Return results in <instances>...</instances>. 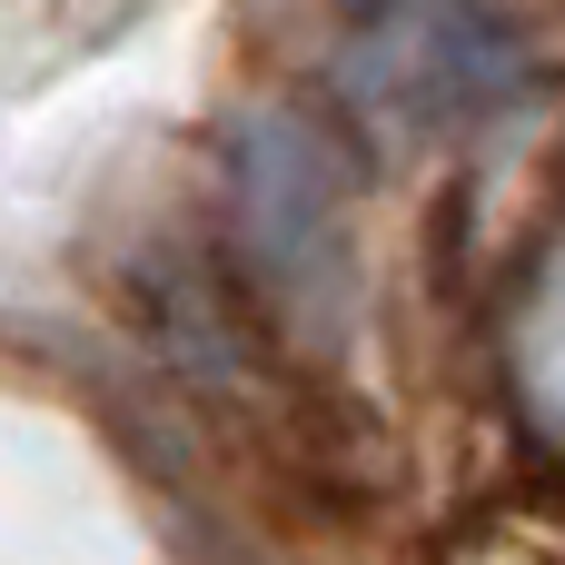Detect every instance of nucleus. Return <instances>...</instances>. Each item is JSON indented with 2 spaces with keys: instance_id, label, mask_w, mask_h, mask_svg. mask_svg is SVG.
<instances>
[{
  "instance_id": "f257e3e1",
  "label": "nucleus",
  "mask_w": 565,
  "mask_h": 565,
  "mask_svg": "<svg viewBox=\"0 0 565 565\" xmlns=\"http://www.w3.org/2000/svg\"><path fill=\"white\" fill-rule=\"evenodd\" d=\"M348 189L358 169L328 139V119H298V109L238 119V149H228L238 248L308 348L348 338Z\"/></svg>"
},
{
  "instance_id": "f03ea898",
  "label": "nucleus",
  "mask_w": 565,
  "mask_h": 565,
  "mask_svg": "<svg viewBox=\"0 0 565 565\" xmlns=\"http://www.w3.org/2000/svg\"><path fill=\"white\" fill-rule=\"evenodd\" d=\"M516 70H526L516 30L487 0H387L377 20H358V40L338 60V99L358 129L427 139V129L487 109Z\"/></svg>"
},
{
  "instance_id": "7ed1b4c3",
  "label": "nucleus",
  "mask_w": 565,
  "mask_h": 565,
  "mask_svg": "<svg viewBox=\"0 0 565 565\" xmlns=\"http://www.w3.org/2000/svg\"><path fill=\"white\" fill-rule=\"evenodd\" d=\"M318 10H348V20H377L387 0H318Z\"/></svg>"
}]
</instances>
